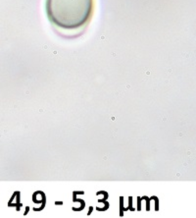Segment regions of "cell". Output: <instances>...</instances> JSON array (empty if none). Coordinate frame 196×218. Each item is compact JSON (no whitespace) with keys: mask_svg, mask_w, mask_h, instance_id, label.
<instances>
[{"mask_svg":"<svg viewBox=\"0 0 196 218\" xmlns=\"http://www.w3.org/2000/svg\"><path fill=\"white\" fill-rule=\"evenodd\" d=\"M49 21L64 29L82 28L90 21L94 0H46Z\"/></svg>","mask_w":196,"mask_h":218,"instance_id":"obj_1","label":"cell"}]
</instances>
